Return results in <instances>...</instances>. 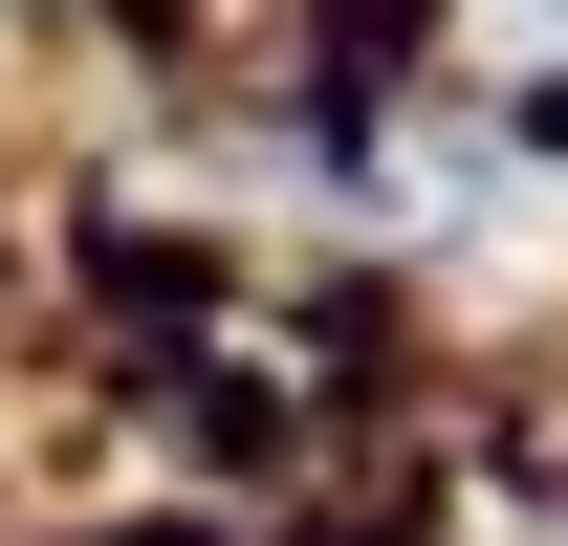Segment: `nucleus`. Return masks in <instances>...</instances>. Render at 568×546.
Masks as SVG:
<instances>
[{"label": "nucleus", "mask_w": 568, "mask_h": 546, "mask_svg": "<svg viewBox=\"0 0 568 546\" xmlns=\"http://www.w3.org/2000/svg\"><path fill=\"white\" fill-rule=\"evenodd\" d=\"M481 22H503V44H568V0H481Z\"/></svg>", "instance_id": "obj_1"}]
</instances>
